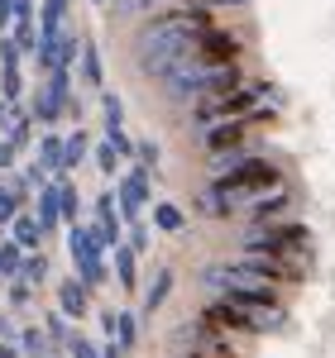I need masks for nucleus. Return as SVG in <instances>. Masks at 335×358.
Returning a JSON list of instances; mask_svg holds the SVG:
<instances>
[{
  "label": "nucleus",
  "mask_w": 335,
  "mask_h": 358,
  "mask_svg": "<svg viewBox=\"0 0 335 358\" xmlns=\"http://www.w3.org/2000/svg\"><path fill=\"white\" fill-rule=\"evenodd\" d=\"M91 229L106 239V248L125 244V239H120V234H125V220H120V206H115V196H111V192L96 201V224H91Z\"/></svg>",
  "instance_id": "obj_10"
},
{
  "label": "nucleus",
  "mask_w": 335,
  "mask_h": 358,
  "mask_svg": "<svg viewBox=\"0 0 335 358\" xmlns=\"http://www.w3.org/2000/svg\"><path fill=\"white\" fill-rule=\"evenodd\" d=\"M20 268H25V248L15 244V239H5V244H0V277H10V282H15Z\"/></svg>",
  "instance_id": "obj_27"
},
{
  "label": "nucleus",
  "mask_w": 335,
  "mask_h": 358,
  "mask_svg": "<svg viewBox=\"0 0 335 358\" xmlns=\"http://www.w3.org/2000/svg\"><path fill=\"white\" fill-rule=\"evenodd\" d=\"M15 158H20V153H15V143L0 134V172H10V167H15Z\"/></svg>",
  "instance_id": "obj_37"
},
{
  "label": "nucleus",
  "mask_w": 335,
  "mask_h": 358,
  "mask_svg": "<svg viewBox=\"0 0 335 358\" xmlns=\"http://www.w3.org/2000/svg\"><path fill=\"white\" fill-rule=\"evenodd\" d=\"M168 292H172V268H158V273H153V282H149V292H144V310L153 315V310L168 301Z\"/></svg>",
  "instance_id": "obj_21"
},
{
  "label": "nucleus",
  "mask_w": 335,
  "mask_h": 358,
  "mask_svg": "<svg viewBox=\"0 0 335 358\" xmlns=\"http://www.w3.org/2000/svg\"><path fill=\"white\" fill-rule=\"evenodd\" d=\"M57 206H62V224H77L82 220V196H77V187L67 182V172H57Z\"/></svg>",
  "instance_id": "obj_15"
},
{
  "label": "nucleus",
  "mask_w": 335,
  "mask_h": 358,
  "mask_svg": "<svg viewBox=\"0 0 335 358\" xmlns=\"http://www.w3.org/2000/svg\"><path fill=\"white\" fill-rule=\"evenodd\" d=\"M130 248H135V253H144V248H149V229H144V220L130 224Z\"/></svg>",
  "instance_id": "obj_38"
},
{
  "label": "nucleus",
  "mask_w": 335,
  "mask_h": 358,
  "mask_svg": "<svg viewBox=\"0 0 335 358\" xmlns=\"http://www.w3.org/2000/svg\"><path fill=\"white\" fill-rule=\"evenodd\" d=\"M235 82H240V62H211V57L192 53L163 77V91H168V101H177V106H196L201 96H211L221 86H235Z\"/></svg>",
  "instance_id": "obj_2"
},
{
  "label": "nucleus",
  "mask_w": 335,
  "mask_h": 358,
  "mask_svg": "<svg viewBox=\"0 0 335 358\" xmlns=\"http://www.w3.org/2000/svg\"><path fill=\"white\" fill-rule=\"evenodd\" d=\"M101 358H125V349H120V344H115V339H111V344L101 349Z\"/></svg>",
  "instance_id": "obj_41"
},
{
  "label": "nucleus",
  "mask_w": 335,
  "mask_h": 358,
  "mask_svg": "<svg viewBox=\"0 0 335 358\" xmlns=\"http://www.w3.org/2000/svg\"><path fill=\"white\" fill-rule=\"evenodd\" d=\"M57 310H62L67 320H82L86 310H91V287L77 282V277H67V282L57 287Z\"/></svg>",
  "instance_id": "obj_11"
},
{
  "label": "nucleus",
  "mask_w": 335,
  "mask_h": 358,
  "mask_svg": "<svg viewBox=\"0 0 335 358\" xmlns=\"http://www.w3.org/2000/svg\"><path fill=\"white\" fill-rule=\"evenodd\" d=\"M158 158H163V148L153 138H135V163L139 167H158Z\"/></svg>",
  "instance_id": "obj_32"
},
{
  "label": "nucleus",
  "mask_w": 335,
  "mask_h": 358,
  "mask_svg": "<svg viewBox=\"0 0 335 358\" xmlns=\"http://www.w3.org/2000/svg\"><path fill=\"white\" fill-rule=\"evenodd\" d=\"M216 182H225V187H235V192H249V187H268V182H282V172L264 153H249V158H240V163L230 167V172H221Z\"/></svg>",
  "instance_id": "obj_9"
},
{
  "label": "nucleus",
  "mask_w": 335,
  "mask_h": 358,
  "mask_svg": "<svg viewBox=\"0 0 335 358\" xmlns=\"http://www.w3.org/2000/svg\"><path fill=\"white\" fill-rule=\"evenodd\" d=\"M20 354L25 358H48L53 344H48V334L39 330V325H25V330H20Z\"/></svg>",
  "instance_id": "obj_23"
},
{
  "label": "nucleus",
  "mask_w": 335,
  "mask_h": 358,
  "mask_svg": "<svg viewBox=\"0 0 335 358\" xmlns=\"http://www.w3.org/2000/svg\"><path fill=\"white\" fill-rule=\"evenodd\" d=\"M101 82H106L101 48H96V43H82V86H96V91H101Z\"/></svg>",
  "instance_id": "obj_22"
},
{
  "label": "nucleus",
  "mask_w": 335,
  "mask_h": 358,
  "mask_svg": "<svg viewBox=\"0 0 335 358\" xmlns=\"http://www.w3.org/2000/svg\"><path fill=\"white\" fill-rule=\"evenodd\" d=\"M0 358H25V354H20V344H10V339H0Z\"/></svg>",
  "instance_id": "obj_40"
},
{
  "label": "nucleus",
  "mask_w": 335,
  "mask_h": 358,
  "mask_svg": "<svg viewBox=\"0 0 335 358\" xmlns=\"http://www.w3.org/2000/svg\"><path fill=\"white\" fill-rule=\"evenodd\" d=\"M96 163H101V172H106V177H115V167H120V153H115L111 138H101V143H96Z\"/></svg>",
  "instance_id": "obj_33"
},
{
  "label": "nucleus",
  "mask_w": 335,
  "mask_h": 358,
  "mask_svg": "<svg viewBox=\"0 0 335 358\" xmlns=\"http://www.w3.org/2000/svg\"><path fill=\"white\" fill-rule=\"evenodd\" d=\"M245 248L278 253V258H307L311 234H307V224H297V220H254L245 224Z\"/></svg>",
  "instance_id": "obj_5"
},
{
  "label": "nucleus",
  "mask_w": 335,
  "mask_h": 358,
  "mask_svg": "<svg viewBox=\"0 0 335 358\" xmlns=\"http://www.w3.org/2000/svg\"><path fill=\"white\" fill-rule=\"evenodd\" d=\"M62 15H67L62 0H43V10H39V38H62Z\"/></svg>",
  "instance_id": "obj_18"
},
{
  "label": "nucleus",
  "mask_w": 335,
  "mask_h": 358,
  "mask_svg": "<svg viewBox=\"0 0 335 358\" xmlns=\"http://www.w3.org/2000/svg\"><path fill=\"white\" fill-rule=\"evenodd\" d=\"M201 287L211 296H259V301H278V282L259 277L254 268H245L240 258L235 263H211L201 273Z\"/></svg>",
  "instance_id": "obj_4"
},
{
  "label": "nucleus",
  "mask_w": 335,
  "mask_h": 358,
  "mask_svg": "<svg viewBox=\"0 0 335 358\" xmlns=\"http://www.w3.org/2000/svg\"><path fill=\"white\" fill-rule=\"evenodd\" d=\"M0 101H5V106H20V101H25V77H20V67H0Z\"/></svg>",
  "instance_id": "obj_24"
},
{
  "label": "nucleus",
  "mask_w": 335,
  "mask_h": 358,
  "mask_svg": "<svg viewBox=\"0 0 335 358\" xmlns=\"http://www.w3.org/2000/svg\"><path fill=\"white\" fill-rule=\"evenodd\" d=\"M273 101V91L264 82H240L235 86H221V91H211V96H201L192 106V120L201 129H211V124H221V120H240V115H259V110H273L268 106Z\"/></svg>",
  "instance_id": "obj_3"
},
{
  "label": "nucleus",
  "mask_w": 335,
  "mask_h": 358,
  "mask_svg": "<svg viewBox=\"0 0 335 358\" xmlns=\"http://www.w3.org/2000/svg\"><path fill=\"white\" fill-rule=\"evenodd\" d=\"M206 29H211L206 5H187V10H168L158 20H144L135 29V62H139V72L153 77V82H163L182 57L201 53Z\"/></svg>",
  "instance_id": "obj_1"
},
{
  "label": "nucleus",
  "mask_w": 335,
  "mask_h": 358,
  "mask_svg": "<svg viewBox=\"0 0 335 358\" xmlns=\"http://www.w3.org/2000/svg\"><path fill=\"white\" fill-rule=\"evenodd\" d=\"M153 229H163V234H182V229H187V215H182V206H172V201H158V206H153Z\"/></svg>",
  "instance_id": "obj_19"
},
{
  "label": "nucleus",
  "mask_w": 335,
  "mask_h": 358,
  "mask_svg": "<svg viewBox=\"0 0 335 358\" xmlns=\"http://www.w3.org/2000/svg\"><path fill=\"white\" fill-rule=\"evenodd\" d=\"M91 5H106V0H91Z\"/></svg>",
  "instance_id": "obj_44"
},
{
  "label": "nucleus",
  "mask_w": 335,
  "mask_h": 358,
  "mask_svg": "<svg viewBox=\"0 0 335 358\" xmlns=\"http://www.w3.org/2000/svg\"><path fill=\"white\" fill-rule=\"evenodd\" d=\"M57 115L62 110L48 101V91H34V96H29V120H34V124H53Z\"/></svg>",
  "instance_id": "obj_28"
},
{
  "label": "nucleus",
  "mask_w": 335,
  "mask_h": 358,
  "mask_svg": "<svg viewBox=\"0 0 335 358\" xmlns=\"http://www.w3.org/2000/svg\"><path fill=\"white\" fill-rule=\"evenodd\" d=\"M5 138L15 143V153H25V148H34V120H29V110H20V106H10V120H5Z\"/></svg>",
  "instance_id": "obj_13"
},
{
  "label": "nucleus",
  "mask_w": 335,
  "mask_h": 358,
  "mask_svg": "<svg viewBox=\"0 0 335 358\" xmlns=\"http://www.w3.org/2000/svg\"><path fill=\"white\" fill-rule=\"evenodd\" d=\"M43 334H48V344H62V349H67V339H72V330H67V315H62V310H53V315H48V320H43Z\"/></svg>",
  "instance_id": "obj_30"
},
{
  "label": "nucleus",
  "mask_w": 335,
  "mask_h": 358,
  "mask_svg": "<svg viewBox=\"0 0 335 358\" xmlns=\"http://www.w3.org/2000/svg\"><path fill=\"white\" fill-rule=\"evenodd\" d=\"M115 344H120L125 354L139 344V320H135L130 310H115Z\"/></svg>",
  "instance_id": "obj_25"
},
{
  "label": "nucleus",
  "mask_w": 335,
  "mask_h": 358,
  "mask_svg": "<svg viewBox=\"0 0 335 358\" xmlns=\"http://www.w3.org/2000/svg\"><path fill=\"white\" fill-rule=\"evenodd\" d=\"M39 167H43L48 177H57V172H62V134H53V129H48V134L39 138Z\"/></svg>",
  "instance_id": "obj_17"
},
{
  "label": "nucleus",
  "mask_w": 335,
  "mask_h": 358,
  "mask_svg": "<svg viewBox=\"0 0 335 358\" xmlns=\"http://www.w3.org/2000/svg\"><path fill=\"white\" fill-rule=\"evenodd\" d=\"M10 239L25 248V253L43 248V224H39V215H34V210H20V215L10 220Z\"/></svg>",
  "instance_id": "obj_12"
},
{
  "label": "nucleus",
  "mask_w": 335,
  "mask_h": 358,
  "mask_svg": "<svg viewBox=\"0 0 335 358\" xmlns=\"http://www.w3.org/2000/svg\"><path fill=\"white\" fill-rule=\"evenodd\" d=\"M67 354H72V358H101V349H96V344H91L86 334L72 330V339H67Z\"/></svg>",
  "instance_id": "obj_35"
},
{
  "label": "nucleus",
  "mask_w": 335,
  "mask_h": 358,
  "mask_svg": "<svg viewBox=\"0 0 335 358\" xmlns=\"http://www.w3.org/2000/svg\"><path fill=\"white\" fill-rule=\"evenodd\" d=\"M20 277H25L29 287H43V277H48V258H43V248L25 253V268H20Z\"/></svg>",
  "instance_id": "obj_29"
},
{
  "label": "nucleus",
  "mask_w": 335,
  "mask_h": 358,
  "mask_svg": "<svg viewBox=\"0 0 335 358\" xmlns=\"http://www.w3.org/2000/svg\"><path fill=\"white\" fill-rule=\"evenodd\" d=\"M34 215H39V224H43V234L62 224V206H57V182L39 187V206H34Z\"/></svg>",
  "instance_id": "obj_14"
},
{
  "label": "nucleus",
  "mask_w": 335,
  "mask_h": 358,
  "mask_svg": "<svg viewBox=\"0 0 335 358\" xmlns=\"http://www.w3.org/2000/svg\"><path fill=\"white\" fill-rule=\"evenodd\" d=\"M115 143V153H120V163H125V158H135V138L125 134V129H111V134H106Z\"/></svg>",
  "instance_id": "obj_36"
},
{
  "label": "nucleus",
  "mask_w": 335,
  "mask_h": 358,
  "mask_svg": "<svg viewBox=\"0 0 335 358\" xmlns=\"http://www.w3.org/2000/svg\"><path fill=\"white\" fill-rule=\"evenodd\" d=\"M5 120H10V106L0 101V134H5Z\"/></svg>",
  "instance_id": "obj_42"
},
{
  "label": "nucleus",
  "mask_w": 335,
  "mask_h": 358,
  "mask_svg": "<svg viewBox=\"0 0 335 358\" xmlns=\"http://www.w3.org/2000/svg\"><path fill=\"white\" fill-rule=\"evenodd\" d=\"M101 120H106V134L111 129H125V101L115 91H101Z\"/></svg>",
  "instance_id": "obj_26"
},
{
  "label": "nucleus",
  "mask_w": 335,
  "mask_h": 358,
  "mask_svg": "<svg viewBox=\"0 0 335 358\" xmlns=\"http://www.w3.org/2000/svg\"><path fill=\"white\" fill-rule=\"evenodd\" d=\"M86 148H91V138L82 129H72V134H62V172H72V167H82Z\"/></svg>",
  "instance_id": "obj_20"
},
{
  "label": "nucleus",
  "mask_w": 335,
  "mask_h": 358,
  "mask_svg": "<svg viewBox=\"0 0 335 358\" xmlns=\"http://www.w3.org/2000/svg\"><path fill=\"white\" fill-rule=\"evenodd\" d=\"M62 5H67V0H62Z\"/></svg>",
  "instance_id": "obj_46"
},
{
  "label": "nucleus",
  "mask_w": 335,
  "mask_h": 358,
  "mask_svg": "<svg viewBox=\"0 0 335 358\" xmlns=\"http://www.w3.org/2000/svg\"><path fill=\"white\" fill-rule=\"evenodd\" d=\"M273 110H259V115H240V120H221L206 129V153H221V148H235V143H249L259 134V124H268Z\"/></svg>",
  "instance_id": "obj_8"
},
{
  "label": "nucleus",
  "mask_w": 335,
  "mask_h": 358,
  "mask_svg": "<svg viewBox=\"0 0 335 358\" xmlns=\"http://www.w3.org/2000/svg\"><path fill=\"white\" fill-rule=\"evenodd\" d=\"M149 196H153V167H139V163H135L125 177H120V182H115V206H120L125 229H130V224H139Z\"/></svg>",
  "instance_id": "obj_7"
},
{
  "label": "nucleus",
  "mask_w": 335,
  "mask_h": 358,
  "mask_svg": "<svg viewBox=\"0 0 335 358\" xmlns=\"http://www.w3.org/2000/svg\"><path fill=\"white\" fill-rule=\"evenodd\" d=\"M10 24H15V0H0V38H5Z\"/></svg>",
  "instance_id": "obj_39"
},
{
  "label": "nucleus",
  "mask_w": 335,
  "mask_h": 358,
  "mask_svg": "<svg viewBox=\"0 0 335 358\" xmlns=\"http://www.w3.org/2000/svg\"><path fill=\"white\" fill-rule=\"evenodd\" d=\"M29 301H34V287H29L25 277H15V282H10V310H25Z\"/></svg>",
  "instance_id": "obj_34"
},
{
  "label": "nucleus",
  "mask_w": 335,
  "mask_h": 358,
  "mask_svg": "<svg viewBox=\"0 0 335 358\" xmlns=\"http://www.w3.org/2000/svg\"><path fill=\"white\" fill-rule=\"evenodd\" d=\"M135 258H139V253H135L130 244H115V282H120L125 292L139 287V268H135Z\"/></svg>",
  "instance_id": "obj_16"
},
{
  "label": "nucleus",
  "mask_w": 335,
  "mask_h": 358,
  "mask_svg": "<svg viewBox=\"0 0 335 358\" xmlns=\"http://www.w3.org/2000/svg\"><path fill=\"white\" fill-rule=\"evenodd\" d=\"M211 5H235L240 10V5H254V0H211Z\"/></svg>",
  "instance_id": "obj_43"
},
{
  "label": "nucleus",
  "mask_w": 335,
  "mask_h": 358,
  "mask_svg": "<svg viewBox=\"0 0 335 358\" xmlns=\"http://www.w3.org/2000/svg\"><path fill=\"white\" fill-rule=\"evenodd\" d=\"M67 253H72V277L77 282H86L91 292L96 287H106V239L91 229V224H67Z\"/></svg>",
  "instance_id": "obj_6"
},
{
  "label": "nucleus",
  "mask_w": 335,
  "mask_h": 358,
  "mask_svg": "<svg viewBox=\"0 0 335 358\" xmlns=\"http://www.w3.org/2000/svg\"><path fill=\"white\" fill-rule=\"evenodd\" d=\"M172 358H187V354H172Z\"/></svg>",
  "instance_id": "obj_45"
},
{
  "label": "nucleus",
  "mask_w": 335,
  "mask_h": 358,
  "mask_svg": "<svg viewBox=\"0 0 335 358\" xmlns=\"http://www.w3.org/2000/svg\"><path fill=\"white\" fill-rule=\"evenodd\" d=\"M20 210H25V196H15L10 187H5V182H0V224H10L15 215H20Z\"/></svg>",
  "instance_id": "obj_31"
}]
</instances>
